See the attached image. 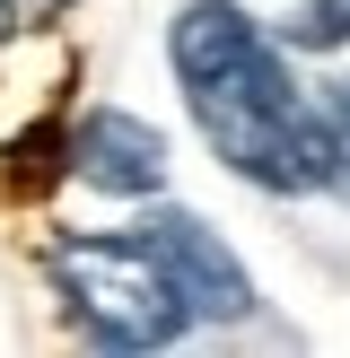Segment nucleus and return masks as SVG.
<instances>
[{
  "label": "nucleus",
  "instance_id": "20e7f679",
  "mask_svg": "<svg viewBox=\"0 0 350 358\" xmlns=\"http://www.w3.org/2000/svg\"><path fill=\"white\" fill-rule=\"evenodd\" d=\"M62 157H70V175H79V184H97V192H132V201L167 184V140H158L140 114H122V105L79 114V122H70V140H62Z\"/></svg>",
  "mask_w": 350,
  "mask_h": 358
},
{
  "label": "nucleus",
  "instance_id": "f257e3e1",
  "mask_svg": "<svg viewBox=\"0 0 350 358\" xmlns=\"http://www.w3.org/2000/svg\"><path fill=\"white\" fill-rule=\"evenodd\" d=\"M175 79L202 140L262 192H324L332 184V114L298 96L289 62L262 44L237 0H192L175 17Z\"/></svg>",
  "mask_w": 350,
  "mask_h": 358
},
{
  "label": "nucleus",
  "instance_id": "7ed1b4c3",
  "mask_svg": "<svg viewBox=\"0 0 350 358\" xmlns=\"http://www.w3.org/2000/svg\"><path fill=\"white\" fill-rule=\"evenodd\" d=\"M140 236L158 245V262L175 271V289H184L192 315H210V324H237L245 306H254V280H245V262L227 254L219 236H210L192 210H149L140 219Z\"/></svg>",
  "mask_w": 350,
  "mask_h": 358
},
{
  "label": "nucleus",
  "instance_id": "f03ea898",
  "mask_svg": "<svg viewBox=\"0 0 350 358\" xmlns=\"http://www.w3.org/2000/svg\"><path fill=\"white\" fill-rule=\"evenodd\" d=\"M52 289L70 297L79 332H97L105 350H167L202 324L149 236H62L52 245Z\"/></svg>",
  "mask_w": 350,
  "mask_h": 358
},
{
  "label": "nucleus",
  "instance_id": "423d86ee",
  "mask_svg": "<svg viewBox=\"0 0 350 358\" xmlns=\"http://www.w3.org/2000/svg\"><path fill=\"white\" fill-rule=\"evenodd\" d=\"M324 114H332V192L350 201V79L332 87V105H324Z\"/></svg>",
  "mask_w": 350,
  "mask_h": 358
},
{
  "label": "nucleus",
  "instance_id": "39448f33",
  "mask_svg": "<svg viewBox=\"0 0 350 358\" xmlns=\"http://www.w3.org/2000/svg\"><path fill=\"white\" fill-rule=\"evenodd\" d=\"M289 44H307V52L350 44V0H307V9H298V27H289Z\"/></svg>",
  "mask_w": 350,
  "mask_h": 358
}]
</instances>
